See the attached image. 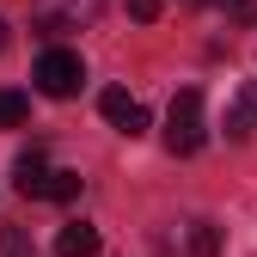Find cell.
<instances>
[{"label":"cell","mask_w":257,"mask_h":257,"mask_svg":"<svg viewBox=\"0 0 257 257\" xmlns=\"http://www.w3.org/2000/svg\"><path fill=\"white\" fill-rule=\"evenodd\" d=\"M25 116H31V98L13 92V86H0V128H19Z\"/></svg>","instance_id":"obj_9"},{"label":"cell","mask_w":257,"mask_h":257,"mask_svg":"<svg viewBox=\"0 0 257 257\" xmlns=\"http://www.w3.org/2000/svg\"><path fill=\"white\" fill-rule=\"evenodd\" d=\"M74 196H80V172H49L43 202H74Z\"/></svg>","instance_id":"obj_10"},{"label":"cell","mask_w":257,"mask_h":257,"mask_svg":"<svg viewBox=\"0 0 257 257\" xmlns=\"http://www.w3.org/2000/svg\"><path fill=\"white\" fill-rule=\"evenodd\" d=\"M208 141V122H202V92L196 86H184L178 98H172V110H166V147L172 153H196Z\"/></svg>","instance_id":"obj_1"},{"label":"cell","mask_w":257,"mask_h":257,"mask_svg":"<svg viewBox=\"0 0 257 257\" xmlns=\"http://www.w3.org/2000/svg\"><path fill=\"white\" fill-rule=\"evenodd\" d=\"M80 80H86V61L74 49H43L37 55V92L43 98H74Z\"/></svg>","instance_id":"obj_3"},{"label":"cell","mask_w":257,"mask_h":257,"mask_svg":"<svg viewBox=\"0 0 257 257\" xmlns=\"http://www.w3.org/2000/svg\"><path fill=\"white\" fill-rule=\"evenodd\" d=\"M55 257H98V227H86V220H68V227L55 233Z\"/></svg>","instance_id":"obj_6"},{"label":"cell","mask_w":257,"mask_h":257,"mask_svg":"<svg viewBox=\"0 0 257 257\" xmlns=\"http://www.w3.org/2000/svg\"><path fill=\"white\" fill-rule=\"evenodd\" d=\"M0 49H7V19H0Z\"/></svg>","instance_id":"obj_14"},{"label":"cell","mask_w":257,"mask_h":257,"mask_svg":"<svg viewBox=\"0 0 257 257\" xmlns=\"http://www.w3.org/2000/svg\"><path fill=\"white\" fill-rule=\"evenodd\" d=\"M184 251L190 257H220V233L208 227V220H190L184 227Z\"/></svg>","instance_id":"obj_8"},{"label":"cell","mask_w":257,"mask_h":257,"mask_svg":"<svg viewBox=\"0 0 257 257\" xmlns=\"http://www.w3.org/2000/svg\"><path fill=\"white\" fill-rule=\"evenodd\" d=\"M98 110H104V122L116 128V135H141V128H147V110L128 98L122 86H104V92H98Z\"/></svg>","instance_id":"obj_4"},{"label":"cell","mask_w":257,"mask_h":257,"mask_svg":"<svg viewBox=\"0 0 257 257\" xmlns=\"http://www.w3.org/2000/svg\"><path fill=\"white\" fill-rule=\"evenodd\" d=\"M0 257H37V251H31V239L19 227H0Z\"/></svg>","instance_id":"obj_11"},{"label":"cell","mask_w":257,"mask_h":257,"mask_svg":"<svg viewBox=\"0 0 257 257\" xmlns=\"http://www.w3.org/2000/svg\"><path fill=\"white\" fill-rule=\"evenodd\" d=\"M257 128V80H245L239 92H233V110H227V135L239 141V135H251Z\"/></svg>","instance_id":"obj_7"},{"label":"cell","mask_w":257,"mask_h":257,"mask_svg":"<svg viewBox=\"0 0 257 257\" xmlns=\"http://www.w3.org/2000/svg\"><path fill=\"white\" fill-rule=\"evenodd\" d=\"M227 13H233V25H257V0H227Z\"/></svg>","instance_id":"obj_12"},{"label":"cell","mask_w":257,"mask_h":257,"mask_svg":"<svg viewBox=\"0 0 257 257\" xmlns=\"http://www.w3.org/2000/svg\"><path fill=\"white\" fill-rule=\"evenodd\" d=\"M128 19H141V25H153V19H159V0H128Z\"/></svg>","instance_id":"obj_13"},{"label":"cell","mask_w":257,"mask_h":257,"mask_svg":"<svg viewBox=\"0 0 257 257\" xmlns=\"http://www.w3.org/2000/svg\"><path fill=\"white\" fill-rule=\"evenodd\" d=\"M13 184H19V196H43V190H49V159H43V147H37V141H31V147L19 153Z\"/></svg>","instance_id":"obj_5"},{"label":"cell","mask_w":257,"mask_h":257,"mask_svg":"<svg viewBox=\"0 0 257 257\" xmlns=\"http://www.w3.org/2000/svg\"><path fill=\"white\" fill-rule=\"evenodd\" d=\"M104 0H37L31 7V25L43 31V37H68V31H86L92 19H98Z\"/></svg>","instance_id":"obj_2"}]
</instances>
